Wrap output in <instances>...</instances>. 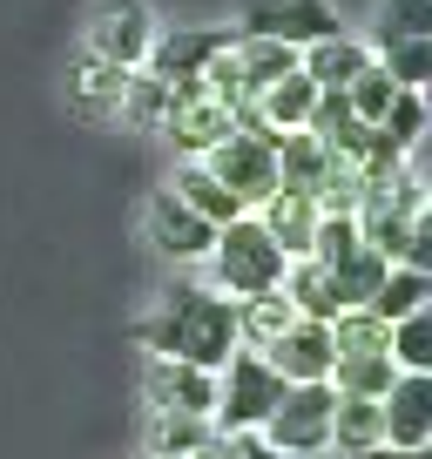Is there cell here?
<instances>
[{"label": "cell", "instance_id": "cell-38", "mask_svg": "<svg viewBox=\"0 0 432 459\" xmlns=\"http://www.w3.org/2000/svg\"><path fill=\"white\" fill-rule=\"evenodd\" d=\"M359 459H426V453H405V446H365Z\"/></svg>", "mask_w": 432, "mask_h": 459}, {"label": "cell", "instance_id": "cell-9", "mask_svg": "<svg viewBox=\"0 0 432 459\" xmlns=\"http://www.w3.org/2000/svg\"><path fill=\"white\" fill-rule=\"evenodd\" d=\"M264 359L277 365L284 385H324L338 365V344H332V325H317V317H290L271 344H264Z\"/></svg>", "mask_w": 432, "mask_h": 459}, {"label": "cell", "instance_id": "cell-7", "mask_svg": "<svg viewBox=\"0 0 432 459\" xmlns=\"http://www.w3.org/2000/svg\"><path fill=\"white\" fill-rule=\"evenodd\" d=\"M156 14H149L143 0H101L95 7V21H88V55H101V61H116V68H143L149 61V48H156Z\"/></svg>", "mask_w": 432, "mask_h": 459}, {"label": "cell", "instance_id": "cell-12", "mask_svg": "<svg viewBox=\"0 0 432 459\" xmlns=\"http://www.w3.org/2000/svg\"><path fill=\"white\" fill-rule=\"evenodd\" d=\"M149 244L169 264H203L210 244H216V223H203L196 210H183V203L162 189V196H149Z\"/></svg>", "mask_w": 432, "mask_h": 459}, {"label": "cell", "instance_id": "cell-23", "mask_svg": "<svg viewBox=\"0 0 432 459\" xmlns=\"http://www.w3.org/2000/svg\"><path fill=\"white\" fill-rule=\"evenodd\" d=\"M277 290H284V304H290L298 317H317V325H332V317L345 311V304H338V290H332V277L317 271L311 257H290V264H284V284H277Z\"/></svg>", "mask_w": 432, "mask_h": 459}, {"label": "cell", "instance_id": "cell-29", "mask_svg": "<svg viewBox=\"0 0 432 459\" xmlns=\"http://www.w3.org/2000/svg\"><path fill=\"white\" fill-rule=\"evenodd\" d=\"M385 317L365 311V304H351V311L332 317V344H338V359H372V351H385Z\"/></svg>", "mask_w": 432, "mask_h": 459}, {"label": "cell", "instance_id": "cell-3", "mask_svg": "<svg viewBox=\"0 0 432 459\" xmlns=\"http://www.w3.org/2000/svg\"><path fill=\"white\" fill-rule=\"evenodd\" d=\"M277 399H284L277 365L264 359V351H244V344H237L230 359H223V372H216V412H210V426L216 432H264V419L277 412Z\"/></svg>", "mask_w": 432, "mask_h": 459}, {"label": "cell", "instance_id": "cell-36", "mask_svg": "<svg viewBox=\"0 0 432 459\" xmlns=\"http://www.w3.org/2000/svg\"><path fill=\"white\" fill-rule=\"evenodd\" d=\"M189 459H244V453H237V439H230V432H210V439H203Z\"/></svg>", "mask_w": 432, "mask_h": 459}, {"label": "cell", "instance_id": "cell-16", "mask_svg": "<svg viewBox=\"0 0 432 459\" xmlns=\"http://www.w3.org/2000/svg\"><path fill=\"white\" fill-rule=\"evenodd\" d=\"M304 129H311L317 143L332 149V156H345V162H359L365 149H372V129H365L359 115H351L345 88H324V95H317V108H311V122H304Z\"/></svg>", "mask_w": 432, "mask_h": 459}, {"label": "cell", "instance_id": "cell-15", "mask_svg": "<svg viewBox=\"0 0 432 459\" xmlns=\"http://www.w3.org/2000/svg\"><path fill=\"white\" fill-rule=\"evenodd\" d=\"M149 392H156V412H183V419H210V412H216V372H203V365H169V359H156Z\"/></svg>", "mask_w": 432, "mask_h": 459}, {"label": "cell", "instance_id": "cell-6", "mask_svg": "<svg viewBox=\"0 0 432 459\" xmlns=\"http://www.w3.org/2000/svg\"><path fill=\"white\" fill-rule=\"evenodd\" d=\"M237 34H264V41H284V48H317L332 34H345V21H338L332 0H250Z\"/></svg>", "mask_w": 432, "mask_h": 459}, {"label": "cell", "instance_id": "cell-8", "mask_svg": "<svg viewBox=\"0 0 432 459\" xmlns=\"http://www.w3.org/2000/svg\"><path fill=\"white\" fill-rule=\"evenodd\" d=\"M203 162H210V176L230 189L244 210H257L277 189V135H230V143H216Z\"/></svg>", "mask_w": 432, "mask_h": 459}, {"label": "cell", "instance_id": "cell-37", "mask_svg": "<svg viewBox=\"0 0 432 459\" xmlns=\"http://www.w3.org/2000/svg\"><path fill=\"white\" fill-rule=\"evenodd\" d=\"M230 439H237V453H244V459H284V453H271L257 432H230Z\"/></svg>", "mask_w": 432, "mask_h": 459}, {"label": "cell", "instance_id": "cell-27", "mask_svg": "<svg viewBox=\"0 0 432 459\" xmlns=\"http://www.w3.org/2000/svg\"><path fill=\"white\" fill-rule=\"evenodd\" d=\"M392 378H399V365H392L385 351H372V359H338L332 365V392H338V399H385Z\"/></svg>", "mask_w": 432, "mask_h": 459}, {"label": "cell", "instance_id": "cell-32", "mask_svg": "<svg viewBox=\"0 0 432 459\" xmlns=\"http://www.w3.org/2000/svg\"><path fill=\"white\" fill-rule=\"evenodd\" d=\"M372 61H378V68H385L399 88L426 95V74H432V41H399V48H378Z\"/></svg>", "mask_w": 432, "mask_h": 459}, {"label": "cell", "instance_id": "cell-28", "mask_svg": "<svg viewBox=\"0 0 432 459\" xmlns=\"http://www.w3.org/2000/svg\"><path fill=\"white\" fill-rule=\"evenodd\" d=\"M378 143H392L399 156H412V149H426V95H412V88H399L392 95V108L378 115Z\"/></svg>", "mask_w": 432, "mask_h": 459}, {"label": "cell", "instance_id": "cell-22", "mask_svg": "<svg viewBox=\"0 0 432 459\" xmlns=\"http://www.w3.org/2000/svg\"><path fill=\"white\" fill-rule=\"evenodd\" d=\"M230 61H237V74H244L250 95H264L271 82H284V74L298 68V48L264 41V34H230Z\"/></svg>", "mask_w": 432, "mask_h": 459}, {"label": "cell", "instance_id": "cell-20", "mask_svg": "<svg viewBox=\"0 0 432 459\" xmlns=\"http://www.w3.org/2000/svg\"><path fill=\"white\" fill-rule=\"evenodd\" d=\"M317 95H324V88H317L304 68H290L284 82H271V88L257 95V115L271 122V135H290V129H304V122H311Z\"/></svg>", "mask_w": 432, "mask_h": 459}, {"label": "cell", "instance_id": "cell-13", "mask_svg": "<svg viewBox=\"0 0 432 459\" xmlns=\"http://www.w3.org/2000/svg\"><path fill=\"white\" fill-rule=\"evenodd\" d=\"M162 129H169V143H176V156H183V162H203L216 143H230V135H237V122H230L223 101L203 95V101H176V108L162 115Z\"/></svg>", "mask_w": 432, "mask_h": 459}, {"label": "cell", "instance_id": "cell-17", "mask_svg": "<svg viewBox=\"0 0 432 459\" xmlns=\"http://www.w3.org/2000/svg\"><path fill=\"white\" fill-rule=\"evenodd\" d=\"M122 88H129V68H116V61L88 55V48L68 61V101H74V108L108 115V108H122Z\"/></svg>", "mask_w": 432, "mask_h": 459}, {"label": "cell", "instance_id": "cell-4", "mask_svg": "<svg viewBox=\"0 0 432 459\" xmlns=\"http://www.w3.org/2000/svg\"><path fill=\"white\" fill-rule=\"evenodd\" d=\"M332 405H338L332 378H324V385H284V399H277V412L264 419L257 439L271 446V453H284V459L332 453Z\"/></svg>", "mask_w": 432, "mask_h": 459}, {"label": "cell", "instance_id": "cell-5", "mask_svg": "<svg viewBox=\"0 0 432 459\" xmlns=\"http://www.w3.org/2000/svg\"><path fill=\"white\" fill-rule=\"evenodd\" d=\"M230 34L237 28H169V34H156L143 68L156 74V82H169L176 101H203V68L230 48Z\"/></svg>", "mask_w": 432, "mask_h": 459}, {"label": "cell", "instance_id": "cell-21", "mask_svg": "<svg viewBox=\"0 0 432 459\" xmlns=\"http://www.w3.org/2000/svg\"><path fill=\"white\" fill-rule=\"evenodd\" d=\"M324 169H332V149L317 143L311 129L277 135V189H298V196H311V189L324 183Z\"/></svg>", "mask_w": 432, "mask_h": 459}, {"label": "cell", "instance_id": "cell-18", "mask_svg": "<svg viewBox=\"0 0 432 459\" xmlns=\"http://www.w3.org/2000/svg\"><path fill=\"white\" fill-rule=\"evenodd\" d=\"M298 68L311 74L317 88H351L372 68V48L351 41V34H332V41H317V48H298Z\"/></svg>", "mask_w": 432, "mask_h": 459}, {"label": "cell", "instance_id": "cell-10", "mask_svg": "<svg viewBox=\"0 0 432 459\" xmlns=\"http://www.w3.org/2000/svg\"><path fill=\"white\" fill-rule=\"evenodd\" d=\"M359 237L385 264L432 271V230H426V216H405V210H392V203H365V210H359Z\"/></svg>", "mask_w": 432, "mask_h": 459}, {"label": "cell", "instance_id": "cell-2", "mask_svg": "<svg viewBox=\"0 0 432 459\" xmlns=\"http://www.w3.org/2000/svg\"><path fill=\"white\" fill-rule=\"evenodd\" d=\"M216 271V290H223V298H264V290H277L284 284V250L271 244V237H264V223L257 216H237V223H223L216 230V244H210V257H203Z\"/></svg>", "mask_w": 432, "mask_h": 459}, {"label": "cell", "instance_id": "cell-19", "mask_svg": "<svg viewBox=\"0 0 432 459\" xmlns=\"http://www.w3.org/2000/svg\"><path fill=\"white\" fill-rule=\"evenodd\" d=\"M169 196L183 203V210H196L203 223H216V230L244 216V203H237L230 189H223V183L210 176V162H183V169H176V183H169Z\"/></svg>", "mask_w": 432, "mask_h": 459}, {"label": "cell", "instance_id": "cell-1", "mask_svg": "<svg viewBox=\"0 0 432 459\" xmlns=\"http://www.w3.org/2000/svg\"><path fill=\"white\" fill-rule=\"evenodd\" d=\"M135 344H149L169 365H203L223 372V359L237 351V304L223 290H196V284H169L156 317L135 325Z\"/></svg>", "mask_w": 432, "mask_h": 459}, {"label": "cell", "instance_id": "cell-14", "mask_svg": "<svg viewBox=\"0 0 432 459\" xmlns=\"http://www.w3.org/2000/svg\"><path fill=\"white\" fill-rule=\"evenodd\" d=\"M250 216L264 223V237H271L284 257H311V237H317V216L324 210H317L311 196H298V189H271Z\"/></svg>", "mask_w": 432, "mask_h": 459}, {"label": "cell", "instance_id": "cell-11", "mask_svg": "<svg viewBox=\"0 0 432 459\" xmlns=\"http://www.w3.org/2000/svg\"><path fill=\"white\" fill-rule=\"evenodd\" d=\"M378 419H385V446H405V453H426L432 446V372H399L378 399Z\"/></svg>", "mask_w": 432, "mask_h": 459}, {"label": "cell", "instance_id": "cell-30", "mask_svg": "<svg viewBox=\"0 0 432 459\" xmlns=\"http://www.w3.org/2000/svg\"><path fill=\"white\" fill-rule=\"evenodd\" d=\"M385 359L399 372H432V311H412L385 331Z\"/></svg>", "mask_w": 432, "mask_h": 459}, {"label": "cell", "instance_id": "cell-31", "mask_svg": "<svg viewBox=\"0 0 432 459\" xmlns=\"http://www.w3.org/2000/svg\"><path fill=\"white\" fill-rule=\"evenodd\" d=\"M399 41H432V0H385L378 48H399Z\"/></svg>", "mask_w": 432, "mask_h": 459}, {"label": "cell", "instance_id": "cell-24", "mask_svg": "<svg viewBox=\"0 0 432 459\" xmlns=\"http://www.w3.org/2000/svg\"><path fill=\"white\" fill-rule=\"evenodd\" d=\"M365 446H385V419H378V399H338V405H332V453L359 459Z\"/></svg>", "mask_w": 432, "mask_h": 459}, {"label": "cell", "instance_id": "cell-25", "mask_svg": "<svg viewBox=\"0 0 432 459\" xmlns=\"http://www.w3.org/2000/svg\"><path fill=\"white\" fill-rule=\"evenodd\" d=\"M426 290H432L426 271H412V264H385V277H378V290H372V304H365V311H378L385 325H399V317L426 311Z\"/></svg>", "mask_w": 432, "mask_h": 459}, {"label": "cell", "instance_id": "cell-34", "mask_svg": "<svg viewBox=\"0 0 432 459\" xmlns=\"http://www.w3.org/2000/svg\"><path fill=\"white\" fill-rule=\"evenodd\" d=\"M392 95H399V82H392V74H385V68H378V61H372V68H365V74H359V82H351V88H345V101H351V115H359L365 129H378V115H385V108H392Z\"/></svg>", "mask_w": 432, "mask_h": 459}, {"label": "cell", "instance_id": "cell-26", "mask_svg": "<svg viewBox=\"0 0 432 459\" xmlns=\"http://www.w3.org/2000/svg\"><path fill=\"white\" fill-rule=\"evenodd\" d=\"M290 304H284V290H264V298H237V344L244 351H264V344L277 338V331L290 325Z\"/></svg>", "mask_w": 432, "mask_h": 459}, {"label": "cell", "instance_id": "cell-35", "mask_svg": "<svg viewBox=\"0 0 432 459\" xmlns=\"http://www.w3.org/2000/svg\"><path fill=\"white\" fill-rule=\"evenodd\" d=\"M210 439V419H183V412H156V459H189Z\"/></svg>", "mask_w": 432, "mask_h": 459}, {"label": "cell", "instance_id": "cell-33", "mask_svg": "<svg viewBox=\"0 0 432 459\" xmlns=\"http://www.w3.org/2000/svg\"><path fill=\"white\" fill-rule=\"evenodd\" d=\"M169 108H176L169 82H156L149 68H135V74H129V88H122V115H129V122H162Z\"/></svg>", "mask_w": 432, "mask_h": 459}]
</instances>
